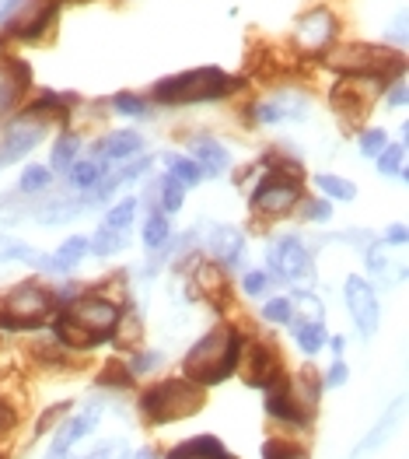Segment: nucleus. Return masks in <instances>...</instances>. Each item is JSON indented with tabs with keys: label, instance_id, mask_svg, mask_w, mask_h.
Wrapping results in <instances>:
<instances>
[{
	"label": "nucleus",
	"instance_id": "393cba45",
	"mask_svg": "<svg viewBox=\"0 0 409 459\" xmlns=\"http://www.w3.org/2000/svg\"><path fill=\"white\" fill-rule=\"evenodd\" d=\"M77 154H81V141L74 134H60L56 144H53V154H49V165H53L49 172H67L77 161Z\"/></svg>",
	"mask_w": 409,
	"mask_h": 459
},
{
	"label": "nucleus",
	"instance_id": "5fc2aeb1",
	"mask_svg": "<svg viewBox=\"0 0 409 459\" xmlns=\"http://www.w3.org/2000/svg\"><path fill=\"white\" fill-rule=\"evenodd\" d=\"M133 459H158V456H154L150 449H141V453H137V456H133Z\"/></svg>",
	"mask_w": 409,
	"mask_h": 459
},
{
	"label": "nucleus",
	"instance_id": "2eb2a0df",
	"mask_svg": "<svg viewBox=\"0 0 409 459\" xmlns=\"http://www.w3.org/2000/svg\"><path fill=\"white\" fill-rule=\"evenodd\" d=\"M98 418H102V407H98V403H88V407H81V414H74L71 421L60 424V431L53 435V446H49V459L67 456L81 438H88V435H91V428L98 424Z\"/></svg>",
	"mask_w": 409,
	"mask_h": 459
},
{
	"label": "nucleus",
	"instance_id": "09e8293b",
	"mask_svg": "<svg viewBox=\"0 0 409 459\" xmlns=\"http://www.w3.org/2000/svg\"><path fill=\"white\" fill-rule=\"evenodd\" d=\"M385 102H388L392 109H403V106H406V77H396V81H392V88L385 91Z\"/></svg>",
	"mask_w": 409,
	"mask_h": 459
},
{
	"label": "nucleus",
	"instance_id": "79ce46f5",
	"mask_svg": "<svg viewBox=\"0 0 409 459\" xmlns=\"http://www.w3.org/2000/svg\"><path fill=\"white\" fill-rule=\"evenodd\" d=\"M161 361H165V354H161V351H137V354L130 358V365H126V368H130V376L137 379V376H148L150 368H158Z\"/></svg>",
	"mask_w": 409,
	"mask_h": 459
},
{
	"label": "nucleus",
	"instance_id": "4be33fe9",
	"mask_svg": "<svg viewBox=\"0 0 409 459\" xmlns=\"http://www.w3.org/2000/svg\"><path fill=\"white\" fill-rule=\"evenodd\" d=\"M291 333H294V341H298V347H301V354H319L322 351V344H326V326H322V319H301V316H294L291 323Z\"/></svg>",
	"mask_w": 409,
	"mask_h": 459
},
{
	"label": "nucleus",
	"instance_id": "412c9836",
	"mask_svg": "<svg viewBox=\"0 0 409 459\" xmlns=\"http://www.w3.org/2000/svg\"><path fill=\"white\" fill-rule=\"evenodd\" d=\"M210 249H214V256L221 260L224 267H238L242 253H245V235L238 229H231V225H221V229H214Z\"/></svg>",
	"mask_w": 409,
	"mask_h": 459
},
{
	"label": "nucleus",
	"instance_id": "f8f14e48",
	"mask_svg": "<svg viewBox=\"0 0 409 459\" xmlns=\"http://www.w3.org/2000/svg\"><path fill=\"white\" fill-rule=\"evenodd\" d=\"M343 299H346V308H350L361 337H374L378 333V323H381V306H378V295H374L371 284L354 273L343 284Z\"/></svg>",
	"mask_w": 409,
	"mask_h": 459
},
{
	"label": "nucleus",
	"instance_id": "1a4fd4ad",
	"mask_svg": "<svg viewBox=\"0 0 409 459\" xmlns=\"http://www.w3.org/2000/svg\"><path fill=\"white\" fill-rule=\"evenodd\" d=\"M336 32H339V22L329 7H311L298 18V29H294V46H298L304 56H326L333 49Z\"/></svg>",
	"mask_w": 409,
	"mask_h": 459
},
{
	"label": "nucleus",
	"instance_id": "6e6d98bb",
	"mask_svg": "<svg viewBox=\"0 0 409 459\" xmlns=\"http://www.w3.org/2000/svg\"><path fill=\"white\" fill-rule=\"evenodd\" d=\"M0 459H7V453H0Z\"/></svg>",
	"mask_w": 409,
	"mask_h": 459
},
{
	"label": "nucleus",
	"instance_id": "4468645a",
	"mask_svg": "<svg viewBox=\"0 0 409 459\" xmlns=\"http://www.w3.org/2000/svg\"><path fill=\"white\" fill-rule=\"evenodd\" d=\"M262 393H266V414H269V418H277L280 424L304 428V424L311 421V418L301 411L298 396H294V389H291V379H287V376H277V379L266 385Z\"/></svg>",
	"mask_w": 409,
	"mask_h": 459
},
{
	"label": "nucleus",
	"instance_id": "423d86ee",
	"mask_svg": "<svg viewBox=\"0 0 409 459\" xmlns=\"http://www.w3.org/2000/svg\"><path fill=\"white\" fill-rule=\"evenodd\" d=\"M207 407V389L189 379H165L141 393V414L148 424H175Z\"/></svg>",
	"mask_w": 409,
	"mask_h": 459
},
{
	"label": "nucleus",
	"instance_id": "f3484780",
	"mask_svg": "<svg viewBox=\"0 0 409 459\" xmlns=\"http://www.w3.org/2000/svg\"><path fill=\"white\" fill-rule=\"evenodd\" d=\"M304 113H308V99H301V95H294V91L262 99L260 106L252 109V116L260 119L262 126H273V123H284V119H301Z\"/></svg>",
	"mask_w": 409,
	"mask_h": 459
},
{
	"label": "nucleus",
	"instance_id": "cd10ccee",
	"mask_svg": "<svg viewBox=\"0 0 409 459\" xmlns=\"http://www.w3.org/2000/svg\"><path fill=\"white\" fill-rule=\"evenodd\" d=\"M165 165H168V176H175L183 186H200L203 172L192 158H183V154H165Z\"/></svg>",
	"mask_w": 409,
	"mask_h": 459
},
{
	"label": "nucleus",
	"instance_id": "9b49d317",
	"mask_svg": "<svg viewBox=\"0 0 409 459\" xmlns=\"http://www.w3.org/2000/svg\"><path fill=\"white\" fill-rule=\"evenodd\" d=\"M238 372H242L245 385H252V389H266L277 376H284L280 347H273L269 341H249V344H242Z\"/></svg>",
	"mask_w": 409,
	"mask_h": 459
},
{
	"label": "nucleus",
	"instance_id": "7ed1b4c3",
	"mask_svg": "<svg viewBox=\"0 0 409 459\" xmlns=\"http://www.w3.org/2000/svg\"><path fill=\"white\" fill-rule=\"evenodd\" d=\"M242 84H245L242 77H227L221 67H196V71L161 77L150 88V99L158 106H200V102H221L227 95H234Z\"/></svg>",
	"mask_w": 409,
	"mask_h": 459
},
{
	"label": "nucleus",
	"instance_id": "6ab92c4d",
	"mask_svg": "<svg viewBox=\"0 0 409 459\" xmlns=\"http://www.w3.org/2000/svg\"><path fill=\"white\" fill-rule=\"evenodd\" d=\"M165 459H234L217 435H196V438H186L179 442L175 449H168Z\"/></svg>",
	"mask_w": 409,
	"mask_h": 459
},
{
	"label": "nucleus",
	"instance_id": "8fccbe9b",
	"mask_svg": "<svg viewBox=\"0 0 409 459\" xmlns=\"http://www.w3.org/2000/svg\"><path fill=\"white\" fill-rule=\"evenodd\" d=\"M266 284H269V277H266L262 270L245 273V295H262V291H266Z\"/></svg>",
	"mask_w": 409,
	"mask_h": 459
},
{
	"label": "nucleus",
	"instance_id": "72a5a7b5",
	"mask_svg": "<svg viewBox=\"0 0 409 459\" xmlns=\"http://www.w3.org/2000/svg\"><path fill=\"white\" fill-rule=\"evenodd\" d=\"M262 459H308V449L287 438H269L262 446Z\"/></svg>",
	"mask_w": 409,
	"mask_h": 459
},
{
	"label": "nucleus",
	"instance_id": "5701e85b",
	"mask_svg": "<svg viewBox=\"0 0 409 459\" xmlns=\"http://www.w3.org/2000/svg\"><path fill=\"white\" fill-rule=\"evenodd\" d=\"M102 172H106V161L91 158V161H74L67 169V179H71V190H95L102 183Z\"/></svg>",
	"mask_w": 409,
	"mask_h": 459
},
{
	"label": "nucleus",
	"instance_id": "9d476101",
	"mask_svg": "<svg viewBox=\"0 0 409 459\" xmlns=\"http://www.w3.org/2000/svg\"><path fill=\"white\" fill-rule=\"evenodd\" d=\"M266 260H269V267H273V277H280V281L304 284V288L315 281L311 253L301 246L294 235H287V238H280L277 246H269V249H266Z\"/></svg>",
	"mask_w": 409,
	"mask_h": 459
},
{
	"label": "nucleus",
	"instance_id": "c9c22d12",
	"mask_svg": "<svg viewBox=\"0 0 409 459\" xmlns=\"http://www.w3.org/2000/svg\"><path fill=\"white\" fill-rule=\"evenodd\" d=\"M396 414H399V407H388V411L381 414V421L371 428V435H368V438L357 446V453H354V456H361V453H371L374 446H381V442H385V435L392 431V421H396Z\"/></svg>",
	"mask_w": 409,
	"mask_h": 459
},
{
	"label": "nucleus",
	"instance_id": "58836bf2",
	"mask_svg": "<svg viewBox=\"0 0 409 459\" xmlns=\"http://www.w3.org/2000/svg\"><path fill=\"white\" fill-rule=\"evenodd\" d=\"M98 385H109V389H130V385H133V376H130V368H126L123 361H109V365L102 368V376H98Z\"/></svg>",
	"mask_w": 409,
	"mask_h": 459
},
{
	"label": "nucleus",
	"instance_id": "49530a36",
	"mask_svg": "<svg viewBox=\"0 0 409 459\" xmlns=\"http://www.w3.org/2000/svg\"><path fill=\"white\" fill-rule=\"evenodd\" d=\"M304 218L308 221H329L333 218V204L329 200H304Z\"/></svg>",
	"mask_w": 409,
	"mask_h": 459
},
{
	"label": "nucleus",
	"instance_id": "37998d69",
	"mask_svg": "<svg viewBox=\"0 0 409 459\" xmlns=\"http://www.w3.org/2000/svg\"><path fill=\"white\" fill-rule=\"evenodd\" d=\"M357 144H361V154H368V158H378V154L385 152V144H388V134L385 130H364L361 137H357Z\"/></svg>",
	"mask_w": 409,
	"mask_h": 459
},
{
	"label": "nucleus",
	"instance_id": "c03bdc74",
	"mask_svg": "<svg viewBox=\"0 0 409 459\" xmlns=\"http://www.w3.org/2000/svg\"><path fill=\"white\" fill-rule=\"evenodd\" d=\"M18 421H21V418H18V407L0 396V442H7V438L18 431Z\"/></svg>",
	"mask_w": 409,
	"mask_h": 459
},
{
	"label": "nucleus",
	"instance_id": "864d4df0",
	"mask_svg": "<svg viewBox=\"0 0 409 459\" xmlns=\"http://www.w3.org/2000/svg\"><path fill=\"white\" fill-rule=\"evenodd\" d=\"M343 347H346V341H343V337H333V354H336V358L343 354Z\"/></svg>",
	"mask_w": 409,
	"mask_h": 459
},
{
	"label": "nucleus",
	"instance_id": "ddd939ff",
	"mask_svg": "<svg viewBox=\"0 0 409 459\" xmlns=\"http://www.w3.org/2000/svg\"><path fill=\"white\" fill-rule=\"evenodd\" d=\"M42 137H46V119H38V116H21V119L7 130V137H4V144H0V169H7L11 161L25 158Z\"/></svg>",
	"mask_w": 409,
	"mask_h": 459
},
{
	"label": "nucleus",
	"instance_id": "f704fd0d",
	"mask_svg": "<svg viewBox=\"0 0 409 459\" xmlns=\"http://www.w3.org/2000/svg\"><path fill=\"white\" fill-rule=\"evenodd\" d=\"M49 183H53V172H49L46 165H25V172H21V179H18V190L42 193Z\"/></svg>",
	"mask_w": 409,
	"mask_h": 459
},
{
	"label": "nucleus",
	"instance_id": "f03ea898",
	"mask_svg": "<svg viewBox=\"0 0 409 459\" xmlns=\"http://www.w3.org/2000/svg\"><path fill=\"white\" fill-rule=\"evenodd\" d=\"M242 344L245 337L234 326H214L210 333H203L196 344L189 347L186 361H183V379L196 385H221L224 379H231L238 372V358H242Z\"/></svg>",
	"mask_w": 409,
	"mask_h": 459
},
{
	"label": "nucleus",
	"instance_id": "6e6552de",
	"mask_svg": "<svg viewBox=\"0 0 409 459\" xmlns=\"http://www.w3.org/2000/svg\"><path fill=\"white\" fill-rule=\"evenodd\" d=\"M371 91L374 81H361V77H339L329 91V106L333 113L343 119V126H361L368 113H371Z\"/></svg>",
	"mask_w": 409,
	"mask_h": 459
},
{
	"label": "nucleus",
	"instance_id": "b1692460",
	"mask_svg": "<svg viewBox=\"0 0 409 459\" xmlns=\"http://www.w3.org/2000/svg\"><path fill=\"white\" fill-rule=\"evenodd\" d=\"M315 186L326 193V200H329V204H350V200L357 196V186H354L350 179H343V176H329V172L315 176Z\"/></svg>",
	"mask_w": 409,
	"mask_h": 459
},
{
	"label": "nucleus",
	"instance_id": "a211bd4d",
	"mask_svg": "<svg viewBox=\"0 0 409 459\" xmlns=\"http://www.w3.org/2000/svg\"><path fill=\"white\" fill-rule=\"evenodd\" d=\"M141 148H144V137L137 130H115L95 144V154L98 161H126V158H137Z\"/></svg>",
	"mask_w": 409,
	"mask_h": 459
},
{
	"label": "nucleus",
	"instance_id": "39448f33",
	"mask_svg": "<svg viewBox=\"0 0 409 459\" xmlns=\"http://www.w3.org/2000/svg\"><path fill=\"white\" fill-rule=\"evenodd\" d=\"M266 165H269V176H262V183L252 190V211L256 214H269V218H280L287 214L291 207H298L304 190V169L294 158H280L277 152L266 154Z\"/></svg>",
	"mask_w": 409,
	"mask_h": 459
},
{
	"label": "nucleus",
	"instance_id": "ea45409f",
	"mask_svg": "<svg viewBox=\"0 0 409 459\" xmlns=\"http://www.w3.org/2000/svg\"><path fill=\"white\" fill-rule=\"evenodd\" d=\"M112 109L119 116H148V99H141L133 91H119V95H112Z\"/></svg>",
	"mask_w": 409,
	"mask_h": 459
},
{
	"label": "nucleus",
	"instance_id": "3c124183",
	"mask_svg": "<svg viewBox=\"0 0 409 459\" xmlns=\"http://www.w3.org/2000/svg\"><path fill=\"white\" fill-rule=\"evenodd\" d=\"M67 407H71V403H56V407H49V411H46V414H42V418H38V424H36V435H42V431H46V428H49V424L56 421V418H64V414H67Z\"/></svg>",
	"mask_w": 409,
	"mask_h": 459
},
{
	"label": "nucleus",
	"instance_id": "2f4dec72",
	"mask_svg": "<svg viewBox=\"0 0 409 459\" xmlns=\"http://www.w3.org/2000/svg\"><path fill=\"white\" fill-rule=\"evenodd\" d=\"M158 196H161V211H165V214H175V211H183L186 186H183L175 176H165V179H161V190H158Z\"/></svg>",
	"mask_w": 409,
	"mask_h": 459
},
{
	"label": "nucleus",
	"instance_id": "a19ab883",
	"mask_svg": "<svg viewBox=\"0 0 409 459\" xmlns=\"http://www.w3.org/2000/svg\"><path fill=\"white\" fill-rule=\"evenodd\" d=\"M262 319H266V323H291V319H294V302L284 299V295L273 299V302H266V306H262Z\"/></svg>",
	"mask_w": 409,
	"mask_h": 459
},
{
	"label": "nucleus",
	"instance_id": "a878e982",
	"mask_svg": "<svg viewBox=\"0 0 409 459\" xmlns=\"http://www.w3.org/2000/svg\"><path fill=\"white\" fill-rule=\"evenodd\" d=\"M378 172L406 183V148L403 144H385V152L378 154Z\"/></svg>",
	"mask_w": 409,
	"mask_h": 459
},
{
	"label": "nucleus",
	"instance_id": "e433bc0d",
	"mask_svg": "<svg viewBox=\"0 0 409 459\" xmlns=\"http://www.w3.org/2000/svg\"><path fill=\"white\" fill-rule=\"evenodd\" d=\"M144 326H141V316H119V326L112 333V344L115 347H130L133 341H141Z\"/></svg>",
	"mask_w": 409,
	"mask_h": 459
},
{
	"label": "nucleus",
	"instance_id": "f257e3e1",
	"mask_svg": "<svg viewBox=\"0 0 409 459\" xmlns=\"http://www.w3.org/2000/svg\"><path fill=\"white\" fill-rule=\"evenodd\" d=\"M119 316L123 308L102 295L64 299L56 302V312H53V337L67 351H91V347L109 344L119 326Z\"/></svg>",
	"mask_w": 409,
	"mask_h": 459
},
{
	"label": "nucleus",
	"instance_id": "603ef678",
	"mask_svg": "<svg viewBox=\"0 0 409 459\" xmlns=\"http://www.w3.org/2000/svg\"><path fill=\"white\" fill-rule=\"evenodd\" d=\"M406 238H409V229L403 225V221L385 231V242H388V246H406Z\"/></svg>",
	"mask_w": 409,
	"mask_h": 459
},
{
	"label": "nucleus",
	"instance_id": "c85d7f7f",
	"mask_svg": "<svg viewBox=\"0 0 409 459\" xmlns=\"http://www.w3.org/2000/svg\"><path fill=\"white\" fill-rule=\"evenodd\" d=\"M133 218H137V196H126V200H119L115 207L106 211V221L102 225L112 231H126L133 225Z\"/></svg>",
	"mask_w": 409,
	"mask_h": 459
},
{
	"label": "nucleus",
	"instance_id": "20e7f679",
	"mask_svg": "<svg viewBox=\"0 0 409 459\" xmlns=\"http://www.w3.org/2000/svg\"><path fill=\"white\" fill-rule=\"evenodd\" d=\"M326 64L339 77H361V81H396L406 74V56L392 46H378V42H346L326 56Z\"/></svg>",
	"mask_w": 409,
	"mask_h": 459
},
{
	"label": "nucleus",
	"instance_id": "c756f323",
	"mask_svg": "<svg viewBox=\"0 0 409 459\" xmlns=\"http://www.w3.org/2000/svg\"><path fill=\"white\" fill-rule=\"evenodd\" d=\"M168 238H172L168 218H165V214H150L148 225H144V246H148L150 253H158V249L168 246Z\"/></svg>",
	"mask_w": 409,
	"mask_h": 459
},
{
	"label": "nucleus",
	"instance_id": "4c0bfd02",
	"mask_svg": "<svg viewBox=\"0 0 409 459\" xmlns=\"http://www.w3.org/2000/svg\"><path fill=\"white\" fill-rule=\"evenodd\" d=\"M0 260H21V264H36L38 253L32 249V246L18 242V238H7V235H0Z\"/></svg>",
	"mask_w": 409,
	"mask_h": 459
},
{
	"label": "nucleus",
	"instance_id": "a18cd8bd",
	"mask_svg": "<svg viewBox=\"0 0 409 459\" xmlns=\"http://www.w3.org/2000/svg\"><path fill=\"white\" fill-rule=\"evenodd\" d=\"M84 459H133V453H130V446L126 442H106V446H98L95 453H88Z\"/></svg>",
	"mask_w": 409,
	"mask_h": 459
},
{
	"label": "nucleus",
	"instance_id": "7c9ffc66",
	"mask_svg": "<svg viewBox=\"0 0 409 459\" xmlns=\"http://www.w3.org/2000/svg\"><path fill=\"white\" fill-rule=\"evenodd\" d=\"M84 256H88V238H84V235H71V238H64V246L56 249V264H60L64 270L77 267Z\"/></svg>",
	"mask_w": 409,
	"mask_h": 459
},
{
	"label": "nucleus",
	"instance_id": "bb28decb",
	"mask_svg": "<svg viewBox=\"0 0 409 459\" xmlns=\"http://www.w3.org/2000/svg\"><path fill=\"white\" fill-rule=\"evenodd\" d=\"M126 246H130V238H123V231H112L106 225L88 238V253H95V256H112V253H119Z\"/></svg>",
	"mask_w": 409,
	"mask_h": 459
},
{
	"label": "nucleus",
	"instance_id": "aec40b11",
	"mask_svg": "<svg viewBox=\"0 0 409 459\" xmlns=\"http://www.w3.org/2000/svg\"><path fill=\"white\" fill-rule=\"evenodd\" d=\"M192 161L200 165V172H203V176H221L224 169L231 165L227 148H224L221 141H210V137L192 141Z\"/></svg>",
	"mask_w": 409,
	"mask_h": 459
},
{
	"label": "nucleus",
	"instance_id": "0eeeda50",
	"mask_svg": "<svg viewBox=\"0 0 409 459\" xmlns=\"http://www.w3.org/2000/svg\"><path fill=\"white\" fill-rule=\"evenodd\" d=\"M53 312H56V295L38 281H21L0 295V330L7 333L38 330L53 319Z\"/></svg>",
	"mask_w": 409,
	"mask_h": 459
},
{
	"label": "nucleus",
	"instance_id": "dca6fc26",
	"mask_svg": "<svg viewBox=\"0 0 409 459\" xmlns=\"http://www.w3.org/2000/svg\"><path fill=\"white\" fill-rule=\"evenodd\" d=\"M29 84H32V67L25 60H18V56L0 60V116L18 106V99L29 91Z\"/></svg>",
	"mask_w": 409,
	"mask_h": 459
},
{
	"label": "nucleus",
	"instance_id": "473e14b6",
	"mask_svg": "<svg viewBox=\"0 0 409 459\" xmlns=\"http://www.w3.org/2000/svg\"><path fill=\"white\" fill-rule=\"evenodd\" d=\"M77 214H81V204H77V200H56V204L42 207L38 225H64V221H71Z\"/></svg>",
	"mask_w": 409,
	"mask_h": 459
},
{
	"label": "nucleus",
	"instance_id": "4d7b16f0",
	"mask_svg": "<svg viewBox=\"0 0 409 459\" xmlns=\"http://www.w3.org/2000/svg\"><path fill=\"white\" fill-rule=\"evenodd\" d=\"M60 4H67V0H60Z\"/></svg>",
	"mask_w": 409,
	"mask_h": 459
},
{
	"label": "nucleus",
	"instance_id": "de8ad7c7",
	"mask_svg": "<svg viewBox=\"0 0 409 459\" xmlns=\"http://www.w3.org/2000/svg\"><path fill=\"white\" fill-rule=\"evenodd\" d=\"M346 379H350V368L336 358L329 365V372H326V379H322V389H339V385H346Z\"/></svg>",
	"mask_w": 409,
	"mask_h": 459
}]
</instances>
